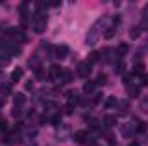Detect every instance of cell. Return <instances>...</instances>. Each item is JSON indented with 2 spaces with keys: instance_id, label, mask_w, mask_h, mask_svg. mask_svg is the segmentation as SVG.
<instances>
[{
  "instance_id": "6da1fadb",
  "label": "cell",
  "mask_w": 148,
  "mask_h": 146,
  "mask_svg": "<svg viewBox=\"0 0 148 146\" xmlns=\"http://www.w3.org/2000/svg\"><path fill=\"white\" fill-rule=\"evenodd\" d=\"M31 23H33V29H35V33H43L45 28H47V16H45L41 10H36V12L33 14Z\"/></svg>"
},
{
  "instance_id": "7a4b0ae2",
  "label": "cell",
  "mask_w": 148,
  "mask_h": 146,
  "mask_svg": "<svg viewBox=\"0 0 148 146\" xmlns=\"http://www.w3.org/2000/svg\"><path fill=\"white\" fill-rule=\"evenodd\" d=\"M97 36H98V24H93L91 29H90L88 35H86V45H88V46H93L95 41H97Z\"/></svg>"
},
{
  "instance_id": "3957f363",
  "label": "cell",
  "mask_w": 148,
  "mask_h": 146,
  "mask_svg": "<svg viewBox=\"0 0 148 146\" xmlns=\"http://www.w3.org/2000/svg\"><path fill=\"white\" fill-rule=\"evenodd\" d=\"M62 72H64V69H62L60 65H52V67H50V71H48V77H50V79H53V81H55V79H59V81H60Z\"/></svg>"
},
{
  "instance_id": "277c9868",
  "label": "cell",
  "mask_w": 148,
  "mask_h": 146,
  "mask_svg": "<svg viewBox=\"0 0 148 146\" xmlns=\"http://www.w3.org/2000/svg\"><path fill=\"white\" fill-rule=\"evenodd\" d=\"M91 72V65L88 64V62H81L79 65H77V74L81 76V77H88Z\"/></svg>"
},
{
  "instance_id": "5b68a950",
  "label": "cell",
  "mask_w": 148,
  "mask_h": 146,
  "mask_svg": "<svg viewBox=\"0 0 148 146\" xmlns=\"http://www.w3.org/2000/svg\"><path fill=\"white\" fill-rule=\"evenodd\" d=\"M67 53H69V46H67V45H59V46H55V57H57V59H66Z\"/></svg>"
},
{
  "instance_id": "8992f818",
  "label": "cell",
  "mask_w": 148,
  "mask_h": 146,
  "mask_svg": "<svg viewBox=\"0 0 148 146\" xmlns=\"http://www.w3.org/2000/svg\"><path fill=\"white\" fill-rule=\"evenodd\" d=\"M19 14H21V19H23V28H26V23H28V3H21L19 5Z\"/></svg>"
},
{
  "instance_id": "52a82bcc",
  "label": "cell",
  "mask_w": 148,
  "mask_h": 146,
  "mask_svg": "<svg viewBox=\"0 0 148 146\" xmlns=\"http://www.w3.org/2000/svg\"><path fill=\"white\" fill-rule=\"evenodd\" d=\"M23 74H24V71L21 67H16L12 71V74H10V81L12 83H19V79H23Z\"/></svg>"
},
{
  "instance_id": "ba28073f",
  "label": "cell",
  "mask_w": 148,
  "mask_h": 146,
  "mask_svg": "<svg viewBox=\"0 0 148 146\" xmlns=\"http://www.w3.org/2000/svg\"><path fill=\"white\" fill-rule=\"evenodd\" d=\"M24 103H26V96H24L23 93L14 95V107H23Z\"/></svg>"
},
{
  "instance_id": "9c48e42d",
  "label": "cell",
  "mask_w": 148,
  "mask_h": 146,
  "mask_svg": "<svg viewBox=\"0 0 148 146\" xmlns=\"http://www.w3.org/2000/svg\"><path fill=\"white\" fill-rule=\"evenodd\" d=\"M74 141H76L77 145L86 143V132H84V131H77V132H74Z\"/></svg>"
},
{
  "instance_id": "30bf717a",
  "label": "cell",
  "mask_w": 148,
  "mask_h": 146,
  "mask_svg": "<svg viewBox=\"0 0 148 146\" xmlns=\"http://www.w3.org/2000/svg\"><path fill=\"white\" fill-rule=\"evenodd\" d=\"M117 124V117L115 115H105L103 117V126L105 127H112V126H115Z\"/></svg>"
},
{
  "instance_id": "8fae6325",
  "label": "cell",
  "mask_w": 148,
  "mask_h": 146,
  "mask_svg": "<svg viewBox=\"0 0 148 146\" xmlns=\"http://www.w3.org/2000/svg\"><path fill=\"white\" fill-rule=\"evenodd\" d=\"M95 86H97V84H95V81H86V83H84V86H83V91L90 95V93H93V91H95Z\"/></svg>"
},
{
  "instance_id": "7c38bea8",
  "label": "cell",
  "mask_w": 148,
  "mask_h": 146,
  "mask_svg": "<svg viewBox=\"0 0 148 146\" xmlns=\"http://www.w3.org/2000/svg\"><path fill=\"white\" fill-rule=\"evenodd\" d=\"M98 60H100V53H98V52H91V53L88 55V60H86V62L91 65V64H95V62H98Z\"/></svg>"
},
{
  "instance_id": "4fadbf2b",
  "label": "cell",
  "mask_w": 148,
  "mask_h": 146,
  "mask_svg": "<svg viewBox=\"0 0 148 146\" xmlns=\"http://www.w3.org/2000/svg\"><path fill=\"white\" fill-rule=\"evenodd\" d=\"M127 95H129V98H136V96L140 95V89H138L136 86L129 84V86H127Z\"/></svg>"
},
{
  "instance_id": "5bb4252c",
  "label": "cell",
  "mask_w": 148,
  "mask_h": 146,
  "mask_svg": "<svg viewBox=\"0 0 148 146\" xmlns=\"http://www.w3.org/2000/svg\"><path fill=\"white\" fill-rule=\"evenodd\" d=\"M71 79H73V72L67 71V69H64L62 77H60V83H71Z\"/></svg>"
},
{
  "instance_id": "9a60e30c",
  "label": "cell",
  "mask_w": 148,
  "mask_h": 146,
  "mask_svg": "<svg viewBox=\"0 0 148 146\" xmlns=\"http://www.w3.org/2000/svg\"><path fill=\"white\" fill-rule=\"evenodd\" d=\"M140 33H141V29H140L138 26H133V28L129 29V38H131V40H136V38L140 36Z\"/></svg>"
},
{
  "instance_id": "2e32d148",
  "label": "cell",
  "mask_w": 148,
  "mask_h": 146,
  "mask_svg": "<svg viewBox=\"0 0 148 146\" xmlns=\"http://www.w3.org/2000/svg\"><path fill=\"white\" fill-rule=\"evenodd\" d=\"M127 50H129V45H127V43H121V45H119V48H117V55H119V57H122Z\"/></svg>"
},
{
  "instance_id": "e0dca14e",
  "label": "cell",
  "mask_w": 148,
  "mask_h": 146,
  "mask_svg": "<svg viewBox=\"0 0 148 146\" xmlns=\"http://www.w3.org/2000/svg\"><path fill=\"white\" fill-rule=\"evenodd\" d=\"M117 103H119V102H117V98H115V96H109V98L105 100V107H107V108H112V107H115Z\"/></svg>"
},
{
  "instance_id": "ac0fdd59",
  "label": "cell",
  "mask_w": 148,
  "mask_h": 146,
  "mask_svg": "<svg viewBox=\"0 0 148 146\" xmlns=\"http://www.w3.org/2000/svg\"><path fill=\"white\" fill-rule=\"evenodd\" d=\"M10 91H12L10 84H0V95H9Z\"/></svg>"
},
{
  "instance_id": "d6986e66",
  "label": "cell",
  "mask_w": 148,
  "mask_h": 146,
  "mask_svg": "<svg viewBox=\"0 0 148 146\" xmlns=\"http://www.w3.org/2000/svg\"><path fill=\"white\" fill-rule=\"evenodd\" d=\"M124 69H126V62H124V60H119V62H117V65H115V72L122 74V72H124Z\"/></svg>"
},
{
  "instance_id": "ffe728a7",
  "label": "cell",
  "mask_w": 148,
  "mask_h": 146,
  "mask_svg": "<svg viewBox=\"0 0 148 146\" xmlns=\"http://www.w3.org/2000/svg\"><path fill=\"white\" fill-rule=\"evenodd\" d=\"M95 84H100V86H103V84H107V76H105V74H98V77H97V81H95Z\"/></svg>"
},
{
  "instance_id": "44dd1931",
  "label": "cell",
  "mask_w": 148,
  "mask_h": 146,
  "mask_svg": "<svg viewBox=\"0 0 148 146\" xmlns=\"http://www.w3.org/2000/svg\"><path fill=\"white\" fill-rule=\"evenodd\" d=\"M115 36V28H109L105 33H103V38L105 40H110V38H114Z\"/></svg>"
},
{
  "instance_id": "7402d4cb",
  "label": "cell",
  "mask_w": 148,
  "mask_h": 146,
  "mask_svg": "<svg viewBox=\"0 0 148 146\" xmlns=\"http://www.w3.org/2000/svg\"><path fill=\"white\" fill-rule=\"evenodd\" d=\"M143 69H145V64H136V65H134V71H133V74L141 76V74H143Z\"/></svg>"
},
{
  "instance_id": "603a6c76",
  "label": "cell",
  "mask_w": 148,
  "mask_h": 146,
  "mask_svg": "<svg viewBox=\"0 0 148 146\" xmlns=\"http://www.w3.org/2000/svg\"><path fill=\"white\" fill-rule=\"evenodd\" d=\"M145 131H147V122H138L136 132H145Z\"/></svg>"
},
{
  "instance_id": "cb8c5ba5",
  "label": "cell",
  "mask_w": 148,
  "mask_h": 146,
  "mask_svg": "<svg viewBox=\"0 0 148 146\" xmlns=\"http://www.w3.org/2000/svg\"><path fill=\"white\" fill-rule=\"evenodd\" d=\"M73 110H74V105L67 103V105L64 107V113H66V115H71V113H73Z\"/></svg>"
},
{
  "instance_id": "d4e9b609",
  "label": "cell",
  "mask_w": 148,
  "mask_h": 146,
  "mask_svg": "<svg viewBox=\"0 0 148 146\" xmlns=\"http://www.w3.org/2000/svg\"><path fill=\"white\" fill-rule=\"evenodd\" d=\"M50 122H52V126H59V124H60V115H53V117L50 119Z\"/></svg>"
},
{
  "instance_id": "484cf974",
  "label": "cell",
  "mask_w": 148,
  "mask_h": 146,
  "mask_svg": "<svg viewBox=\"0 0 148 146\" xmlns=\"http://www.w3.org/2000/svg\"><path fill=\"white\" fill-rule=\"evenodd\" d=\"M141 84H145V86H148V72H143L141 76Z\"/></svg>"
},
{
  "instance_id": "4316f807",
  "label": "cell",
  "mask_w": 148,
  "mask_h": 146,
  "mask_svg": "<svg viewBox=\"0 0 148 146\" xmlns=\"http://www.w3.org/2000/svg\"><path fill=\"white\" fill-rule=\"evenodd\" d=\"M102 98H103V95H102V93H97V95H95V98H93V103H100V102H102Z\"/></svg>"
},
{
  "instance_id": "83f0119b",
  "label": "cell",
  "mask_w": 148,
  "mask_h": 146,
  "mask_svg": "<svg viewBox=\"0 0 148 146\" xmlns=\"http://www.w3.org/2000/svg\"><path fill=\"white\" fill-rule=\"evenodd\" d=\"M140 29H147V31H148V16L141 21V28H140Z\"/></svg>"
},
{
  "instance_id": "f1b7e54d",
  "label": "cell",
  "mask_w": 148,
  "mask_h": 146,
  "mask_svg": "<svg viewBox=\"0 0 148 146\" xmlns=\"http://www.w3.org/2000/svg\"><path fill=\"white\" fill-rule=\"evenodd\" d=\"M35 76H36L38 79L43 77V71H41V67H36V69H35Z\"/></svg>"
},
{
  "instance_id": "f546056e",
  "label": "cell",
  "mask_w": 148,
  "mask_h": 146,
  "mask_svg": "<svg viewBox=\"0 0 148 146\" xmlns=\"http://www.w3.org/2000/svg\"><path fill=\"white\" fill-rule=\"evenodd\" d=\"M21 113H23V112H21V108H17V107H14V110H12V115H14L16 119H17V117L21 115Z\"/></svg>"
},
{
  "instance_id": "4dcf8cb0",
  "label": "cell",
  "mask_w": 148,
  "mask_h": 146,
  "mask_svg": "<svg viewBox=\"0 0 148 146\" xmlns=\"http://www.w3.org/2000/svg\"><path fill=\"white\" fill-rule=\"evenodd\" d=\"M24 88H26V89H28V91H33V88H35V84H33V81H28V83H26V86H24Z\"/></svg>"
},
{
  "instance_id": "1f68e13d",
  "label": "cell",
  "mask_w": 148,
  "mask_h": 146,
  "mask_svg": "<svg viewBox=\"0 0 148 146\" xmlns=\"http://www.w3.org/2000/svg\"><path fill=\"white\" fill-rule=\"evenodd\" d=\"M0 131H2V132H3V131H7V122H5L3 119L0 120Z\"/></svg>"
},
{
  "instance_id": "d6a6232c",
  "label": "cell",
  "mask_w": 148,
  "mask_h": 146,
  "mask_svg": "<svg viewBox=\"0 0 148 146\" xmlns=\"http://www.w3.org/2000/svg\"><path fill=\"white\" fill-rule=\"evenodd\" d=\"M107 143H109V145H115V139H114V136H112V134H107Z\"/></svg>"
},
{
  "instance_id": "836d02e7",
  "label": "cell",
  "mask_w": 148,
  "mask_h": 146,
  "mask_svg": "<svg viewBox=\"0 0 148 146\" xmlns=\"http://www.w3.org/2000/svg\"><path fill=\"white\" fill-rule=\"evenodd\" d=\"M122 81H124V84H126V86H129V84H131V76H124V77H122Z\"/></svg>"
},
{
  "instance_id": "e575fe53",
  "label": "cell",
  "mask_w": 148,
  "mask_h": 146,
  "mask_svg": "<svg viewBox=\"0 0 148 146\" xmlns=\"http://www.w3.org/2000/svg\"><path fill=\"white\" fill-rule=\"evenodd\" d=\"M114 23H115V24H119V23H121V17H119V16H117V17H114Z\"/></svg>"
},
{
  "instance_id": "d590c367",
  "label": "cell",
  "mask_w": 148,
  "mask_h": 146,
  "mask_svg": "<svg viewBox=\"0 0 148 146\" xmlns=\"http://www.w3.org/2000/svg\"><path fill=\"white\" fill-rule=\"evenodd\" d=\"M129 146H140V143H138V141H131V143H129Z\"/></svg>"
},
{
  "instance_id": "8d00e7d4",
  "label": "cell",
  "mask_w": 148,
  "mask_h": 146,
  "mask_svg": "<svg viewBox=\"0 0 148 146\" xmlns=\"http://www.w3.org/2000/svg\"><path fill=\"white\" fill-rule=\"evenodd\" d=\"M0 69H2V64H0Z\"/></svg>"
},
{
  "instance_id": "74e56055",
  "label": "cell",
  "mask_w": 148,
  "mask_h": 146,
  "mask_svg": "<svg viewBox=\"0 0 148 146\" xmlns=\"http://www.w3.org/2000/svg\"><path fill=\"white\" fill-rule=\"evenodd\" d=\"M0 119H2V117H0Z\"/></svg>"
}]
</instances>
